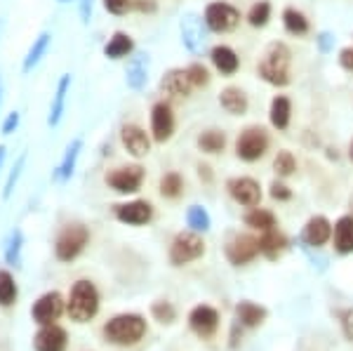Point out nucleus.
<instances>
[{
	"label": "nucleus",
	"mask_w": 353,
	"mask_h": 351,
	"mask_svg": "<svg viewBox=\"0 0 353 351\" xmlns=\"http://www.w3.org/2000/svg\"><path fill=\"white\" fill-rule=\"evenodd\" d=\"M337 61H339V66H341V69H344L346 73H353V45L339 50Z\"/></svg>",
	"instance_id": "nucleus-43"
},
{
	"label": "nucleus",
	"mask_w": 353,
	"mask_h": 351,
	"mask_svg": "<svg viewBox=\"0 0 353 351\" xmlns=\"http://www.w3.org/2000/svg\"><path fill=\"white\" fill-rule=\"evenodd\" d=\"M226 191L243 208H257L261 203V186L254 177H231L226 182Z\"/></svg>",
	"instance_id": "nucleus-11"
},
{
	"label": "nucleus",
	"mask_w": 353,
	"mask_h": 351,
	"mask_svg": "<svg viewBox=\"0 0 353 351\" xmlns=\"http://www.w3.org/2000/svg\"><path fill=\"white\" fill-rule=\"evenodd\" d=\"M132 10H137V12L153 14L158 10V5H156V0H132Z\"/></svg>",
	"instance_id": "nucleus-46"
},
{
	"label": "nucleus",
	"mask_w": 353,
	"mask_h": 351,
	"mask_svg": "<svg viewBox=\"0 0 353 351\" xmlns=\"http://www.w3.org/2000/svg\"><path fill=\"white\" fill-rule=\"evenodd\" d=\"M269 196L273 198V201H278V203H285V201L292 198V189H290L285 182L276 179V182H271V186H269Z\"/></svg>",
	"instance_id": "nucleus-41"
},
{
	"label": "nucleus",
	"mask_w": 353,
	"mask_h": 351,
	"mask_svg": "<svg viewBox=\"0 0 353 351\" xmlns=\"http://www.w3.org/2000/svg\"><path fill=\"white\" fill-rule=\"evenodd\" d=\"M61 3H66V0H61Z\"/></svg>",
	"instance_id": "nucleus-54"
},
{
	"label": "nucleus",
	"mask_w": 353,
	"mask_h": 351,
	"mask_svg": "<svg viewBox=\"0 0 353 351\" xmlns=\"http://www.w3.org/2000/svg\"><path fill=\"white\" fill-rule=\"evenodd\" d=\"M17 126H19V113L12 111L8 116V121L3 123V134H12L14 130H17Z\"/></svg>",
	"instance_id": "nucleus-48"
},
{
	"label": "nucleus",
	"mask_w": 353,
	"mask_h": 351,
	"mask_svg": "<svg viewBox=\"0 0 353 351\" xmlns=\"http://www.w3.org/2000/svg\"><path fill=\"white\" fill-rule=\"evenodd\" d=\"M196 144H198V149H201L203 154H210V156L221 154V151L226 149V134L221 132V130H214V128L205 130V132L198 134Z\"/></svg>",
	"instance_id": "nucleus-31"
},
{
	"label": "nucleus",
	"mask_w": 353,
	"mask_h": 351,
	"mask_svg": "<svg viewBox=\"0 0 353 351\" xmlns=\"http://www.w3.org/2000/svg\"><path fill=\"white\" fill-rule=\"evenodd\" d=\"M301 241L311 248H323L332 241V222L325 217V214H313L309 222L304 224V231H301Z\"/></svg>",
	"instance_id": "nucleus-14"
},
{
	"label": "nucleus",
	"mask_w": 353,
	"mask_h": 351,
	"mask_svg": "<svg viewBox=\"0 0 353 351\" xmlns=\"http://www.w3.org/2000/svg\"><path fill=\"white\" fill-rule=\"evenodd\" d=\"M144 335H146V321L141 319L139 314L113 316L109 323L104 325V337L109 339L111 344H118V347L137 344Z\"/></svg>",
	"instance_id": "nucleus-2"
},
{
	"label": "nucleus",
	"mask_w": 353,
	"mask_h": 351,
	"mask_svg": "<svg viewBox=\"0 0 353 351\" xmlns=\"http://www.w3.org/2000/svg\"><path fill=\"white\" fill-rule=\"evenodd\" d=\"M198 174L205 182H212V172H210V166H198Z\"/></svg>",
	"instance_id": "nucleus-51"
},
{
	"label": "nucleus",
	"mask_w": 353,
	"mask_h": 351,
	"mask_svg": "<svg viewBox=\"0 0 353 351\" xmlns=\"http://www.w3.org/2000/svg\"><path fill=\"white\" fill-rule=\"evenodd\" d=\"M181 43L191 54H201L208 43V26L203 19H198L196 14H184L181 17Z\"/></svg>",
	"instance_id": "nucleus-12"
},
{
	"label": "nucleus",
	"mask_w": 353,
	"mask_h": 351,
	"mask_svg": "<svg viewBox=\"0 0 353 351\" xmlns=\"http://www.w3.org/2000/svg\"><path fill=\"white\" fill-rule=\"evenodd\" d=\"M68 88H71V76L64 73L59 78V85H57V92H54V101L50 106V116H48V123L50 126H59L61 116H64V104H66V94H68Z\"/></svg>",
	"instance_id": "nucleus-29"
},
{
	"label": "nucleus",
	"mask_w": 353,
	"mask_h": 351,
	"mask_svg": "<svg viewBox=\"0 0 353 351\" xmlns=\"http://www.w3.org/2000/svg\"><path fill=\"white\" fill-rule=\"evenodd\" d=\"M205 254V241L198 231H179L170 245V262L172 267H184L189 262H196Z\"/></svg>",
	"instance_id": "nucleus-6"
},
{
	"label": "nucleus",
	"mask_w": 353,
	"mask_h": 351,
	"mask_svg": "<svg viewBox=\"0 0 353 351\" xmlns=\"http://www.w3.org/2000/svg\"><path fill=\"white\" fill-rule=\"evenodd\" d=\"M50 38H52L50 33H41V36L33 41L31 50H28V54H26V59H24V66H21L24 73H28V71L33 69V66L38 64V61L43 59V54L48 52V48H50Z\"/></svg>",
	"instance_id": "nucleus-35"
},
{
	"label": "nucleus",
	"mask_w": 353,
	"mask_h": 351,
	"mask_svg": "<svg viewBox=\"0 0 353 351\" xmlns=\"http://www.w3.org/2000/svg\"><path fill=\"white\" fill-rule=\"evenodd\" d=\"M144 168L141 166H125V168H116L106 174V184L111 186L116 194H137L144 184Z\"/></svg>",
	"instance_id": "nucleus-10"
},
{
	"label": "nucleus",
	"mask_w": 353,
	"mask_h": 351,
	"mask_svg": "<svg viewBox=\"0 0 353 351\" xmlns=\"http://www.w3.org/2000/svg\"><path fill=\"white\" fill-rule=\"evenodd\" d=\"M269 123L278 132H285L290 128V123H292V99L288 94H273L269 104Z\"/></svg>",
	"instance_id": "nucleus-20"
},
{
	"label": "nucleus",
	"mask_w": 353,
	"mask_h": 351,
	"mask_svg": "<svg viewBox=\"0 0 353 351\" xmlns=\"http://www.w3.org/2000/svg\"><path fill=\"white\" fill-rule=\"evenodd\" d=\"M271 146V137L266 128L261 126H248L238 132L236 137V156L243 163H257L266 156Z\"/></svg>",
	"instance_id": "nucleus-4"
},
{
	"label": "nucleus",
	"mask_w": 353,
	"mask_h": 351,
	"mask_svg": "<svg viewBox=\"0 0 353 351\" xmlns=\"http://www.w3.org/2000/svg\"><path fill=\"white\" fill-rule=\"evenodd\" d=\"M271 14H273L271 0H257V3L250 5L248 14H245V21L252 28H264V26H269Z\"/></svg>",
	"instance_id": "nucleus-32"
},
{
	"label": "nucleus",
	"mask_w": 353,
	"mask_h": 351,
	"mask_svg": "<svg viewBox=\"0 0 353 351\" xmlns=\"http://www.w3.org/2000/svg\"><path fill=\"white\" fill-rule=\"evenodd\" d=\"M21 166H24V158H19V161H17V166H14V170H12V172H10L8 186H5V196H10V191H12V186H14V182H17V177H19V170H21Z\"/></svg>",
	"instance_id": "nucleus-49"
},
{
	"label": "nucleus",
	"mask_w": 353,
	"mask_h": 351,
	"mask_svg": "<svg viewBox=\"0 0 353 351\" xmlns=\"http://www.w3.org/2000/svg\"><path fill=\"white\" fill-rule=\"evenodd\" d=\"M241 19H243L241 10H238L236 5L226 3V0H212V3H208V8H205V12H203V21L210 33L236 31Z\"/></svg>",
	"instance_id": "nucleus-5"
},
{
	"label": "nucleus",
	"mask_w": 353,
	"mask_h": 351,
	"mask_svg": "<svg viewBox=\"0 0 353 351\" xmlns=\"http://www.w3.org/2000/svg\"><path fill=\"white\" fill-rule=\"evenodd\" d=\"M106 8V12L116 14V17H123L128 14V10L132 8V0H101Z\"/></svg>",
	"instance_id": "nucleus-42"
},
{
	"label": "nucleus",
	"mask_w": 353,
	"mask_h": 351,
	"mask_svg": "<svg viewBox=\"0 0 353 351\" xmlns=\"http://www.w3.org/2000/svg\"><path fill=\"white\" fill-rule=\"evenodd\" d=\"M186 224L191 226V231H208L210 229V214L205 208L201 205H191L189 212H186Z\"/></svg>",
	"instance_id": "nucleus-37"
},
{
	"label": "nucleus",
	"mask_w": 353,
	"mask_h": 351,
	"mask_svg": "<svg viewBox=\"0 0 353 351\" xmlns=\"http://www.w3.org/2000/svg\"><path fill=\"white\" fill-rule=\"evenodd\" d=\"M226 259L233 267H245V264L254 262L259 254V239L252 234H236L226 243Z\"/></svg>",
	"instance_id": "nucleus-8"
},
{
	"label": "nucleus",
	"mask_w": 353,
	"mask_h": 351,
	"mask_svg": "<svg viewBox=\"0 0 353 351\" xmlns=\"http://www.w3.org/2000/svg\"><path fill=\"white\" fill-rule=\"evenodd\" d=\"M189 325L191 330L196 332L198 337H212L219 328V314L217 309L208 307V304H201L189 314Z\"/></svg>",
	"instance_id": "nucleus-16"
},
{
	"label": "nucleus",
	"mask_w": 353,
	"mask_h": 351,
	"mask_svg": "<svg viewBox=\"0 0 353 351\" xmlns=\"http://www.w3.org/2000/svg\"><path fill=\"white\" fill-rule=\"evenodd\" d=\"M90 241V231L88 226L83 224H66L64 229H61V234L57 236V257L61 259V262H71V259H76L78 254L85 250V245H88Z\"/></svg>",
	"instance_id": "nucleus-7"
},
{
	"label": "nucleus",
	"mask_w": 353,
	"mask_h": 351,
	"mask_svg": "<svg viewBox=\"0 0 353 351\" xmlns=\"http://www.w3.org/2000/svg\"><path fill=\"white\" fill-rule=\"evenodd\" d=\"M219 106L224 109L229 116H245L250 109V97L243 88L229 85L219 92Z\"/></svg>",
	"instance_id": "nucleus-22"
},
{
	"label": "nucleus",
	"mask_w": 353,
	"mask_h": 351,
	"mask_svg": "<svg viewBox=\"0 0 353 351\" xmlns=\"http://www.w3.org/2000/svg\"><path fill=\"white\" fill-rule=\"evenodd\" d=\"M81 21L83 24H90V17H92V0H81Z\"/></svg>",
	"instance_id": "nucleus-50"
},
{
	"label": "nucleus",
	"mask_w": 353,
	"mask_h": 351,
	"mask_svg": "<svg viewBox=\"0 0 353 351\" xmlns=\"http://www.w3.org/2000/svg\"><path fill=\"white\" fill-rule=\"evenodd\" d=\"M121 141L132 158H144L151 154V137L144 128L134 126V123H125L121 128Z\"/></svg>",
	"instance_id": "nucleus-13"
},
{
	"label": "nucleus",
	"mask_w": 353,
	"mask_h": 351,
	"mask_svg": "<svg viewBox=\"0 0 353 351\" xmlns=\"http://www.w3.org/2000/svg\"><path fill=\"white\" fill-rule=\"evenodd\" d=\"M349 158L353 161V139H351V146H349Z\"/></svg>",
	"instance_id": "nucleus-53"
},
{
	"label": "nucleus",
	"mask_w": 353,
	"mask_h": 351,
	"mask_svg": "<svg viewBox=\"0 0 353 351\" xmlns=\"http://www.w3.org/2000/svg\"><path fill=\"white\" fill-rule=\"evenodd\" d=\"M99 311V292L90 281H78L68 297V316L76 323H88Z\"/></svg>",
	"instance_id": "nucleus-3"
},
{
	"label": "nucleus",
	"mask_w": 353,
	"mask_h": 351,
	"mask_svg": "<svg viewBox=\"0 0 353 351\" xmlns=\"http://www.w3.org/2000/svg\"><path fill=\"white\" fill-rule=\"evenodd\" d=\"M285 250H288V239L283 231H278V226L271 231H264V234L259 236V254H264L271 262H276Z\"/></svg>",
	"instance_id": "nucleus-24"
},
{
	"label": "nucleus",
	"mask_w": 353,
	"mask_h": 351,
	"mask_svg": "<svg viewBox=\"0 0 353 351\" xmlns=\"http://www.w3.org/2000/svg\"><path fill=\"white\" fill-rule=\"evenodd\" d=\"M245 224L250 226V229H254V231H271V229H276L278 226V219H276V214H273L271 210H264V208H250L248 214H245Z\"/></svg>",
	"instance_id": "nucleus-30"
},
{
	"label": "nucleus",
	"mask_w": 353,
	"mask_h": 351,
	"mask_svg": "<svg viewBox=\"0 0 353 351\" xmlns=\"http://www.w3.org/2000/svg\"><path fill=\"white\" fill-rule=\"evenodd\" d=\"M161 90L170 97H191V92L196 88H193L186 69H170L161 78Z\"/></svg>",
	"instance_id": "nucleus-18"
},
{
	"label": "nucleus",
	"mask_w": 353,
	"mask_h": 351,
	"mask_svg": "<svg viewBox=\"0 0 353 351\" xmlns=\"http://www.w3.org/2000/svg\"><path fill=\"white\" fill-rule=\"evenodd\" d=\"M19 245H21V234H19V231H14L12 241H10V248H8V259H10V262H17V259H19Z\"/></svg>",
	"instance_id": "nucleus-45"
},
{
	"label": "nucleus",
	"mask_w": 353,
	"mask_h": 351,
	"mask_svg": "<svg viewBox=\"0 0 353 351\" xmlns=\"http://www.w3.org/2000/svg\"><path fill=\"white\" fill-rule=\"evenodd\" d=\"M316 43H318V50H321L323 54H327L330 50L334 48V38H332V33H327V31H321L316 36Z\"/></svg>",
	"instance_id": "nucleus-44"
},
{
	"label": "nucleus",
	"mask_w": 353,
	"mask_h": 351,
	"mask_svg": "<svg viewBox=\"0 0 353 351\" xmlns=\"http://www.w3.org/2000/svg\"><path fill=\"white\" fill-rule=\"evenodd\" d=\"M125 81H128V88L134 90V92H139V90L144 88L146 81H149V59H146V54L134 57V59L130 61Z\"/></svg>",
	"instance_id": "nucleus-28"
},
{
	"label": "nucleus",
	"mask_w": 353,
	"mask_h": 351,
	"mask_svg": "<svg viewBox=\"0 0 353 351\" xmlns=\"http://www.w3.org/2000/svg\"><path fill=\"white\" fill-rule=\"evenodd\" d=\"M341 328H344V335L353 342V309L341 314Z\"/></svg>",
	"instance_id": "nucleus-47"
},
{
	"label": "nucleus",
	"mask_w": 353,
	"mask_h": 351,
	"mask_svg": "<svg viewBox=\"0 0 353 351\" xmlns=\"http://www.w3.org/2000/svg\"><path fill=\"white\" fill-rule=\"evenodd\" d=\"M61 311H64V299H61V295L59 292H48V295H43L33 304V319L41 325H52L61 316Z\"/></svg>",
	"instance_id": "nucleus-17"
},
{
	"label": "nucleus",
	"mask_w": 353,
	"mask_h": 351,
	"mask_svg": "<svg viewBox=\"0 0 353 351\" xmlns=\"http://www.w3.org/2000/svg\"><path fill=\"white\" fill-rule=\"evenodd\" d=\"M273 172L278 174V179H285V177H292L297 172V158L290 149H281L273 158Z\"/></svg>",
	"instance_id": "nucleus-34"
},
{
	"label": "nucleus",
	"mask_w": 353,
	"mask_h": 351,
	"mask_svg": "<svg viewBox=\"0 0 353 351\" xmlns=\"http://www.w3.org/2000/svg\"><path fill=\"white\" fill-rule=\"evenodd\" d=\"M257 76L271 88H288L292 83V50L283 41H271L257 61Z\"/></svg>",
	"instance_id": "nucleus-1"
},
{
	"label": "nucleus",
	"mask_w": 353,
	"mask_h": 351,
	"mask_svg": "<svg viewBox=\"0 0 353 351\" xmlns=\"http://www.w3.org/2000/svg\"><path fill=\"white\" fill-rule=\"evenodd\" d=\"M184 191V179L179 172H168L161 177V194L165 198H179Z\"/></svg>",
	"instance_id": "nucleus-36"
},
{
	"label": "nucleus",
	"mask_w": 353,
	"mask_h": 351,
	"mask_svg": "<svg viewBox=\"0 0 353 351\" xmlns=\"http://www.w3.org/2000/svg\"><path fill=\"white\" fill-rule=\"evenodd\" d=\"M3 158H5V146H0V166H3Z\"/></svg>",
	"instance_id": "nucleus-52"
},
{
	"label": "nucleus",
	"mask_w": 353,
	"mask_h": 351,
	"mask_svg": "<svg viewBox=\"0 0 353 351\" xmlns=\"http://www.w3.org/2000/svg\"><path fill=\"white\" fill-rule=\"evenodd\" d=\"M210 61H212L217 73H221L224 78L236 76L238 69H241V57H238L236 50L229 48V45H214V48L210 50Z\"/></svg>",
	"instance_id": "nucleus-19"
},
{
	"label": "nucleus",
	"mask_w": 353,
	"mask_h": 351,
	"mask_svg": "<svg viewBox=\"0 0 353 351\" xmlns=\"http://www.w3.org/2000/svg\"><path fill=\"white\" fill-rule=\"evenodd\" d=\"M281 19H283V28H285L288 36H294V38H304L311 33V21L309 17H306L301 10L292 8V5H288L285 10L281 12Z\"/></svg>",
	"instance_id": "nucleus-23"
},
{
	"label": "nucleus",
	"mask_w": 353,
	"mask_h": 351,
	"mask_svg": "<svg viewBox=\"0 0 353 351\" xmlns=\"http://www.w3.org/2000/svg\"><path fill=\"white\" fill-rule=\"evenodd\" d=\"M81 149H83V139H73L71 144H68V149L64 154V161H61V166L57 168V174H54L57 179H68V177H71L78 156H81Z\"/></svg>",
	"instance_id": "nucleus-33"
},
{
	"label": "nucleus",
	"mask_w": 353,
	"mask_h": 351,
	"mask_svg": "<svg viewBox=\"0 0 353 351\" xmlns=\"http://www.w3.org/2000/svg\"><path fill=\"white\" fill-rule=\"evenodd\" d=\"M151 314L156 316L158 321H161V323H172L174 321V307L170 302H156L151 307Z\"/></svg>",
	"instance_id": "nucleus-40"
},
{
	"label": "nucleus",
	"mask_w": 353,
	"mask_h": 351,
	"mask_svg": "<svg viewBox=\"0 0 353 351\" xmlns=\"http://www.w3.org/2000/svg\"><path fill=\"white\" fill-rule=\"evenodd\" d=\"M236 319H238V323L245 328H259L266 321V309L250 302V299H243L236 307Z\"/></svg>",
	"instance_id": "nucleus-27"
},
{
	"label": "nucleus",
	"mask_w": 353,
	"mask_h": 351,
	"mask_svg": "<svg viewBox=\"0 0 353 351\" xmlns=\"http://www.w3.org/2000/svg\"><path fill=\"white\" fill-rule=\"evenodd\" d=\"M186 71H189V78L193 83V88H208L210 85V71L208 66L198 64V61H193V64L186 66Z\"/></svg>",
	"instance_id": "nucleus-39"
},
{
	"label": "nucleus",
	"mask_w": 353,
	"mask_h": 351,
	"mask_svg": "<svg viewBox=\"0 0 353 351\" xmlns=\"http://www.w3.org/2000/svg\"><path fill=\"white\" fill-rule=\"evenodd\" d=\"M132 52H134V41H132V36L125 31H116L109 38V43L104 45L106 59H123V57H130Z\"/></svg>",
	"instance_id": "nucleus-26"
},
{
	"label": "nucleus",
	"mask_w": 353,
	"mask_h": 351,
	"mask_svg": "<svg viewBox=\"0 0 353 351\" xmlns=\"http://www.w3.org/2000/svg\"><path fill=\"white\" fill-rule=\"evenodd\" d=\"M332 248L337 254H353V214H341L332 224Z\"/></svg>",
	"instance_id": "nucleus-21"
},
{
	"label": "nucleus",
	"mask_w": 353,
	"mask_h": 351,
	"mask_svg": "<svg viewBox=\"0 0 353 351\" xmlns=\"http://www.w3.org/2000/svg\"><path fill=\"white\" fill-rule=\"evenodd\" d=\"M153 217V205L149 201H130L116 205V219L130 226L149 224Z\"/></svg>",
	"instance_id": "nucleus-15"
},
{
	"label": "nucleus",
	"mask_w": 353,
	"mask_h": 351,
	"mask_svg": "<svg viewBox=\"0 0 353 351\" xmlns=\"http://www.w3.org/2000/svg\"><path fill=\"white\" fill-rule=\"evenodd\" d=\"M17 299V283L8 271H0V304L10 307Z\"/></svg>",
	"instance_id": "nucleus-38"
},
{
	"label": "nucleus",
	"mask_w": 353,
	"mask_h": 351,
	"mask_svg": "<svg viewBox=\"0 0 353 351\" xmlns=\"http://www.w3.org/2000/svg\"><path fill=\"white\" fill-rule=\"evenodd\" d=\"M176 128L174 111L168 101H156L151 106V139L156 144H165V141L172 139Z\"/></svg>",
	"instance_id": "nucleus-9"
},
{
	"label": "nucleus",
	"mask_w": 353,
	"mask_h": 351,
	"mask_svg": "<svg viewBox=\"0 0 353 351\" xmlns=\"http://www.w3.org/2000/svg\"><path fill=\"white\" fill-rule=\"evenodd\" d=\"M36 344V351H64L66 349V332L61 328L52 325H45L41 332L33 339Z\"/></svg>",
	"instance_id": "nucleus-25"
}]
</instances>
